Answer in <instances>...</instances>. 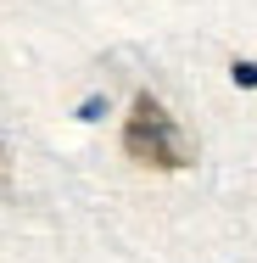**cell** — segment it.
Instances as JSON below:
<instances>
[{
	"label": "cell",
	"mask_w": 257,
	"mask_h": 263,
	"mask_svg": "<svg viewBox=\"0 0 257 263\" xmlns=\"http://www.w3.org/2000/svg\"><path fill=\"white\" fill-rule=\"evenodd\" d=\"M123 152L140 162V168H156V174H173V168H190V146L179 140L168 106L156 101L151 90H140L129 118H123Z\"/></svg>",
	"instance_id": "cell-1"
},
{
	"label": "cell",
	"mask_w": 257,
	"mask_h": 263,
	"mask_svg": "<svg viewBox=\"0 0 257 263\" xmlns=\"http://www.w3.org/2000/svg\"><path fill=\"white\" fill-rule=\"evenodd\" d=\"M229 79H235L241 90H257V62H235V67H229Z\"/></svg>",
	"instance_id": "cell-2"
},
{
	"label": "cell",
	"mask_w": 257,
	"mask_h": 263,
	"mask_svg": "<svg viewBox=\"0 0 257 263\" xmlns=\"http://www.w3.org/2000/svg\"><path fill=\"white\" fill-rule=\"evenodd\" d=\"M0 196H11V152H6V140H0Z\"/></svg>",
	"instance_id": "cell-3"
},
{
	"label": "cell",
	"mask_w": 257,
	"mask_h": 263,
	"mask_svg": "<svg viewBox=\"0 0 257 263\" xmlns=\"http://www.w3.org/2000/svg\"><path fill=\"white\" fill-rule=\"evenodd\" d=\"M101 112H106V101H101V96H90V101L78 106V118H84V123H95V118H101Z\"/></svg>",
	"instance_id": "cell-4"
}]
</instances>
